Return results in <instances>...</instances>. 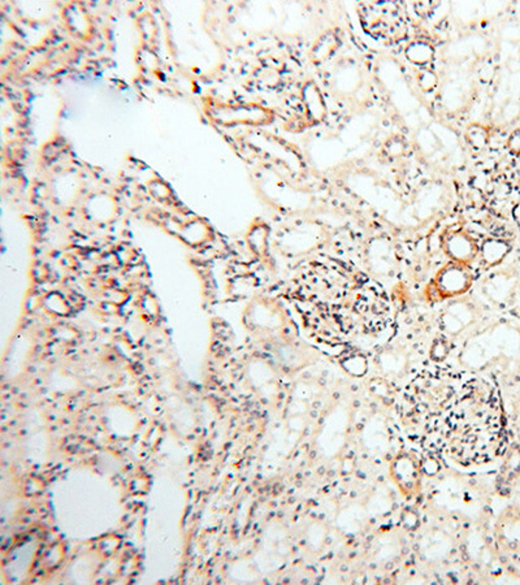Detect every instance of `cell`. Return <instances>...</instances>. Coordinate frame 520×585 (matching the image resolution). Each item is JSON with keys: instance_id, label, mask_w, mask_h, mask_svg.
I'll return each instance as SVG.
<instances>
[{"instance_id": "obj_9", "label": "cell", "mask_w": 520, "mask_h": 585, "mask_svg": "<svg viewBox=\"0 0 520 585\" xmlns=\"http://www.w3.org/2000/svg\"><path fill=\"white\" fill-rule=\"evenodd\" d=\"M510 147L515 150V149H520V132H515L511 138H510Z\"/></svg>"}, {"instance_id": "obj_7", "label": "cell", "mask_w": 520, "mask_h": 585, "mask_svg": "<svg viewBox=\"0 0 520 585\" xmlns=\"http://www.w3.org/2000/svg\"><path fill=\"white\" fill-rule=\"evenodd\" d=\"M467 138L469 144L474 146L475 149H483L484 146L488 144L489 133H488V129L484 125L472 124V125H469V128L467 129Z\"/></svg>"}, {"instance_id": "obj_3", "label": "cell", "mask_w": 520, "mask_h": 585, "mask_svg": "<svg viewBox=\"0 0 520 585\" xmlns=\"http://www.w3.org/2000/svg\"><path fill=\"white\" fill-rule=\"evenodd\" d=\"M303 98L309 111V116L314 122H322L327 114L324 98L317 84L309 82L303 90Z\"/></svg>"}, {"instance_id": "obj_2", "label": "cell", "mask_w": 520, "mask_h": 585, "mask_svg": "<svg viewBox=\"0 0 520 585\" xmlns=\"http://www.w3.org/2000/svg\"><path fill=\"white\" fill-rule=\"evenodd\" d=\"M442 249L452 262L469 264L479 254V246L466 230H449L442 238Z\"/></svg>"}, {"instance_id": "obj_6", "label": "cell", "mask_w": 520, "mask_h": 585, "mask_svg": "<svg viewBox=\"0 0 520 585\" xmlns=\"http://www.w3.org/2000/svg\"><path fill=\"white\" fill-rule=\"evenodd\" d=\"M339 47V38L334 33H327L322 38L317 41V46L314 47L315 60H325L332 55L333 51Z\"/></svg>"}, {"instance_id": "obj_5", "label": "cell", "mask_w": 520, "mask_h": 585, "mask_svg": "<svg viewBox=\"0 0 520 585\" xmlns=\"http://www.w3.org/2000/svg\"><path fill=\"white\" fill-rule=\"evenodd\" d=\"M479 252L485 264L494 266L505 258L506 254L509 252V246L499 240H488L484 242Z\"/></svg>"}, {"instance_id": "obj_8", "label": "cell", "mask_w": 520, "mask_h": 585, "mask_svg": "<svg viewBox=\"0 0 520 585\" xmlns=\"http://www.w3.org/2000/svg\"><path fill=\"white\" fill-rule=\"evenodd\" d=\"M419 85L424 92H432L437 85V77L430 70H425L419 76Z\"/></svg>"}, {"instance_id": "obj_1", "label": "cell", "mask_w": 520, "mask_h": 585, "mask_svg": "<svg viewBox=\"0 0 520 585\" xmlns=\"http://www.w3.org/2000/svg\"><path fill=\"white\" fill-rule=\"evenodd\" d=\"M472 274L468 264L450 262L438 272L435 285L441 294L455 296L462 294L471 286Z\"/></svg>"}, {"instance_id": "obj_4", "label": "cell", "mask_w": 520, "mask_h": 585, "mask_svg": "<svg viewBox=\"0 0 520 585\" xmlns=\"http://www.w3.org/2000/svg\"><path fill=\"white\" fill-rule=\"evenodd\" d=\"M406 58L416 65H427L435 58V48L430 42L415 41L406 48Z\"/></svg>"}]
</instances>
